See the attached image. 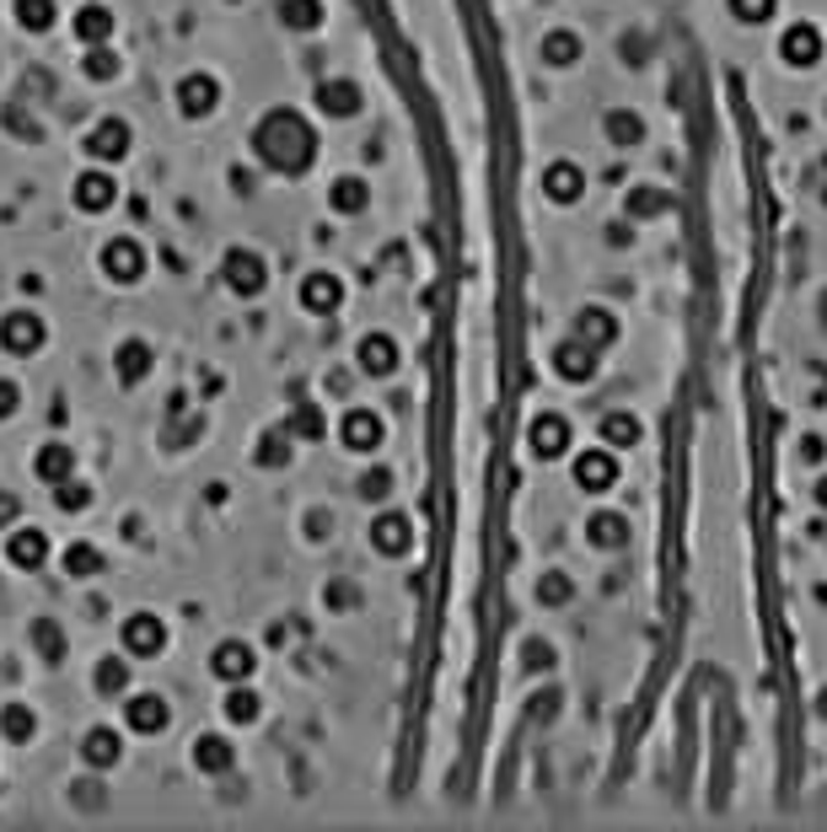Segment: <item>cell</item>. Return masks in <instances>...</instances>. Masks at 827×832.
<instances>
[{"label":"cell","instance_id":"obj_8","mask_svg":"<svg viewBox=\"0 0 827 832\" xmlns=\"http://www.w3.org/2000/svg\"><path fill=\"white\" fill-rule=\"evenodd\" d=\"M38 338H44V328H38L33 312H16V318H5V328H0V344H11V349H33Z\"/></svg>","mask_w":827,"mask_h":832},{"label":"cell","instance_id":"obj_3","mask_svg":"<svg viewBox=\"0 0 827 832\" xmlns=\"http://www.w3.org/2000/svg\"><path fill=\"white\" fill-rule=\"evenodd\" d=\"M178 103H184V114L199 119V114H210V108L221 103V86H215L210 75H189V81L178 86Z\"/></svg>","mask_w":827,"mask_h":832},{"label":"cell","instance_id":"obj_16","mask_svg":"<svg viewBox=\"0 0 827 832\" xmlns=\"http://www.w3.org/2000/svg\"><path fill=\"white\" fill-rule=\"evenodd\" d=\"M302 301H307V307H318V312H328V307L339 301V285H333L328 274H318V280H307V285H302Z\"/></svg>","mask_w":827,"mask_h":832},{"label":"cell","instance_id":"obj_1","mask_svg":"<svg viewBox=\"0 0 827 832\" xmlns=\"http://www.w3.org/2000/svg\"><path fill=\"white\" fill-rule=\"evenodd\" d=\"M258 151L280 167V173H296L312 162V129L302 124L296 114H274L269 124L258 129Z\"/></svg>","mask_w":827,"mask_h":832},{"label":"cell","instance_id":"obj_18","mask_svg":"<svg viewBox=\"0 0 827 832\" xmlns=\"http://www.w3.org/2000/svg\"><path fill=\"white\" fill-rule=\"evenodd\" d=\"M333 204H339V210H361V204H366V183H361V178H339V183H333Z\"/></svg>","mask_w":827,"mask_h":832},{"label":"cell","instance_id":"obj_21","mask_svg":"<svg viewBox=\"0 0 827 832\" xmlns=\"http://www.w3.org/2000/svg\"><path fill=\"white\" fill-rule=\"evenodd\" d=\"M403 543H409V526H403V521H377V548H382V554L403 548Z\"/></svg>","mask_w":827,"mask_h":832},{"label":"cell","instance_id":"obj_23","mask_svg":"<svg viewBox=\"0 0 827 832\" xmlns=\"http://www.w3.org/2000/svg\"><path fill=\"white\" fill-rule=\"evenodd\" d=\"M97 688H108V693H114V688H125V666H119V661H108V666L97 671Z\"/></svg>","mask_w":827,"mask_h":832},{"label":"cell","instance_id":"obj_27","mask_svg":"<svg viewBox=\"0 0 827 832\" xmlns=\"http://www.w3.org/2000/svg\"><path fill=\"white\" fill-rule=\"evenodd\" d=\"M86 70H97V75H114V55H108V49L86 55Z\"/></svg>","mask_w":827,"mask_h":832},{"label":"cell","instance_id":"obj_28","mask_svg":"<svg viewBox=\"0 0 827 832\" xmlns=\"http://www.w3.org/2000/svg\"><path fill=\"white\" fill-rule=\"evenodd\" d=\"M16 408V387H0V414H11Z\"/></svg>","mask_w":827,"mask_h":832},{"label":"cell","instance_id":"obj_25","mask_svg":"<svg viewBox=\"0 0 827 832\" xmlns=\"http://www.w3.org/2000/svg\"><path fill=\"white\" fill-rule=\"evenodd\" d=\"M70 570H75V575L97 570V554H92V548H75V554H70Z\"/></svg>","mask_w":827,"mask_h":832},{"label":"cell","instance_id":"obj_11","mask_svg":"<svg viewBox=\"0 0 827 832\" xmlns=\"http://www.w3.org/2000/svg\"><path fill=\"white\" fill-rule=\"evenodd\" d=\"M75 204H81V210H108V204H114V183H108L103 173H97V178H81V183H75Z\"/></svg>","mask_w":827,"mask_h":832},{"label":"cell","instance_id":"obj_6","mask_svg":"<svg viewBox=\"0 0 827 832\" xmlns=\"http://www.w3.org/2000/svg\"><path fill=\"white\" fill-rule=\"evenodd\" d=\"M226 280H232V290L253 296L258 285H263V263H258L253 253H232L226 258Z\"/></svg>","mask_w":827,"mask_h":832},{"label":"cell","instance_id":"obj_7","mask_svg":"<svg viewBox=\"0 0 827 832\" xmlns=\"http://www.w3.org/2000/svg\"><path fill=\"white\" fill-rule=\"evenodd\" d=\"M162 640H167V634H162V623H156L151 613H140V618H134V623L125 629V644L134 650V655H151V650H162Z\"/></svg>","mask_w":827,"mask_h":832},{"label":"cell","instance_id":"obj_14","mask_svg":"<svg viewBox=\"0 0 827 832\" xmlns=\"http://www.w3.org/2000/svg\"><path fill=\"white\" fill-rule=\"evenodd\" d=\"M16 16H22L27 33H44L55 22V0H16Z\"/></svg>","mask_w":827,"mask_h":832},{"label":"cell","instance_id":"obj_15","mask_svg":"<svg viewBox=\"0 0 827 832\" xmlns=\"http://www.w3.org/2000/svg\"><path fill=\"white\" fill-rule=\"evenodd\" d=\"M361 366H366L371 377H387V371H392V344H387V338H366V344H361Z\"/></svg>","mask_w":827,"mask_h":832},{"label":"cell","instance_id":"obj_5","mask_svg":"<svg viewBox=\"0 0 827 832\" xmlns=\"http://www.w3.org/2000/svg\"><path fill=\"white\" fill-rule=\"evenodd\" d=\"M5 559H11V564H22V570L44 564V559H49V543H44V532H16V537L5 543Z\"/></svg>","mask_w":827,"mask_h":832},{"label":"cell","instance_id":"obj_12","mask_svg":"<svg viewBox=\"0 0 827 832\" xmlns=\"http://www.w3.org/2000/svg\"><path fill=\"white\" fill-rule=\"evenodd\" d=\"M75 33L92 44V38H108L114 33V16L103 11V5H81V22H75Z\"/></svg>","mask_w":827,"mask_h":832},{"label":"cell","instance_id":"obj_20","mask_svg":"<svg viewBox=\"0 0 827 832\" xmlns=\"http://www.w3.org/2000/svg\"><path fill=\"white\" fill-rule=\"evenodd\" d=\"M86 758H92V763H114V758H119V736H114V730H97V736L86 741Z\"/></svg>","mask_w":827,"mask_h":832},{"label":"cell","instance_id":"obj_22","mask_svg":"<svg viewBox=\"0 0 827 832\" xmlns=\"http://www.w3.org/2000/svg\"><path fill=\"white\" fill-rule=\"evenodd\" d=\"M64 467H70V451L64 447H49L44 456H38V478H60Z\"/></svg>","mask_w":827,"mask_h":832},{"label":"cell","instance_id":"obj_17","mask_svg":"<svg viewBox=\"0 0 827 832\" xmlns=\"http://www.w3.org/2000/svg\"><path fill=\"white\" fill-rule=\"evenodd\" d=\"M322 108L328 114H355V86H344V81H333V86H322Z\"/></svg>","mask_w":827,"mask_h":832},{"label":"cell","instance_id":"obj_24","mask_svg":"<svg viewBox=\"0 0 827 832\" xmlns=\"http://www.w3.org/2000/svg\"><path fill=\"white\" fill-rule=\"evenodd\" d=\"M0 725H5L11 736H27V730H33V714H22V709H11V714H5Z\"/></svg>","mask_w":827,"mask_h":832},{"label":"cell","instance_id":"obj_13","mask_svg":"<svg viewBox=\"0 0 827 832\" xmlns=\"http://www.w3.org/2000/svg\"><path fill=\"white\" fill-rule=\"evenodd\" d=\"M215 671H226V677H248V671H253L248 644H226V650H215Z\"/></svg>","mask_w":827,"mask_h":832},{"label":"cell","instance_id":"obj_19","mask_svg":"<svg viewBox=\"0 0 827 832\" xmlns=\"http://www.w3.org/2000/svg\"><path fill=\"white\" fill-rule=\"evenodd\" d=\"M232 763V752H226V741H215V736H204L199 741V769L204 773H215V769H226Z\"/></svg>","mask_w":827,"mask_h":832},{"label":"cell","instance_id":"obj_10","mask_svg":"<svg viewBox=\"0 0 827 832\" xmlns=\"http://www.w3.org/2000/svg\"><path fill=\"white\" fill-rule=\"evenodd\" d=\"M344 441H355V451H371L382 441V425L371 414H344Z\"/></svg>","mask_w":827,"mask_h":832},{"label":"cell","instance_id":"obj_9","mask_svg":"<svg viewBox=\"0 0 827 832\" xmlns=\"http://www.w3.org/2000/svg\"><path fill=\"white\" fill-rule=\"evenodd\" d=\"M125 720L134 725V730H162L167 725V709H162V699H129V709H125Z\"/></svg>","mask_w":827,"mask_h":832},{"label":"cell","instance_id":"obj_26","mask_svg":"<svg viewBox=\"0 0 827 832\" xmlns=\"http://www.w3.org/2000/svg\"><path fill=\"white\" fill-rule=\"evenodd\" d=\"M258 699H253V693H237V699H232V720H253V714H258Z\"/></svg>","mask_w":827,"mask_h":832},{"label":"cell","instance_id":"obj_4","mask_svg":"<svg viewBox=\"0 0 827 832\" xmlns=\"http://www.w3.org/2000/svg\"><path fill=\"white\" fill-rule=\"evenodd\" d=\"M86 151H97L103 162H119V156L129 151V129L114 124V119H108V124H97L92 134H86Z\"/></svg>","mask_w":827,"mask_h":832},{"label":"cell","instance_id":"obj_2","mask_svg":"<svg viewBox=\"0 0 827 832\" xmlns=\"http://www.w3.org/2000/svg\"><path fill=\"white\" fill-rule=\"evenodd\" d=\"M103 269H108L114 280H140V269H145V253H140V242H134V237H119V242H108V253H103Z\"/></svg>","mask_w":827,"mask_h":832}]
</instances>
